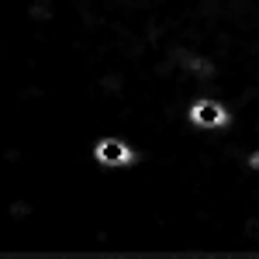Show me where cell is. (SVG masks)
<instances>
[{
  "instance_id": "cell-1",
  "label": "cell",
  "mask_w": 259,
  "mask_h": 259,
  "mask_svg": "<svg viewBox=\"0 0 259 259\" xmlns=\"http://www.w3.org/2000/svg\"><path fill=\"white\" fill-rule=\"evenodd\" d=\"M190 114H194V121H197V124H221V121H225V111H221V107H214V104H197Z\"/></svg>"
},
{
  "instance_id": "cell-2",
  "label": "cell",
  "mask_w": 259,
  "mask_h": 259,
  "mask_svg": "<svg viewBox=\"0 0 259 259\" xmlns=\"http://www.w3.org/2000/svg\"><path fill=\"white\" fill-rule=\"evenodd\" d=\"M97 156H100V159H107V162H121V159H128L124 145L118 149V142H104V145L97 149Z\"/></svg>"
}]
</instances>
